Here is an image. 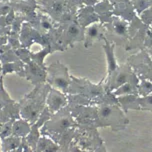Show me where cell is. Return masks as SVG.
Returning <instances> with one entry per match:
<instances>
[{
  "label": "cell",
  "mask_w": 152,
  "mask_h": 152,
  "mask_svg": "<svg viewBox=\"0 0 152 152\" xmlns=\"http://www.w3.org/2000/svg\"><path fill=\"white\" fill-rule=\"evenodd\" d=\"M51 86L47 82L38 84L30 93L19 100L20 116L29 123H35L46 107V99Z\"/></svg>",
  "instance_id": "1"
},
{
  "label": "cell",
  "mask_w": 152,
  "mask_h": 152,
  "mask_svg": "<svg viewBox=\"0 0 152 152\" xmlns=\"http://www.w3.org/2000/svg\"><path fill=\"white\" fill-rule=\"evenodd\" d=\"M98 106L94 107V125L97 128L110 127L112 131H119L125 129L129 124L125 112L122 111L120 106L110 101H99Z\"/></svg>",
  "instance_id": "2"
},
{
  "label": "cell",
  "mask_w": 152,
  "mask_h": 152,
  "mask_svg": "<svg viewBox=\"0 0 152 152\" xmlns=\"http://www.w3.org/2000/svg\"><path fill=\"white\" fill-rule=\"evenodd\" d=\"M78 123L72 116L70 107L67 105L58 112L53 113L40 128V134L51 138L56 143L59 142L64 133L72 127H76Z\"/></svg>",
  "instance_id": "3"
},
{
  "label": "cell",
  "mask_w": 152,
  "mask_h": 152,
  "mask_svg": "<svg viewBox=\"0 0 152 152\" xmlns=\"http://www.w3.org/2000/svg\"><path fill=\"white\" fill-rule=\"evenodd\" d=\"M82 150L93 152L104 143L100 137L97 127L94 124H78L76 126V135L73 140Z\"/></svg>",
  "instance_id": "4"
},
{
  "label": "cell",
  "mask_w": 152,
  "mask_h": 152,
  "mask_svg": "<svg viewBox=\"0 0 152 152\" xmlns=\"http://www.w3.org/2000/svg\"><path fill=\"white\" fill-rule=\"evenodd\" d=\"M46 82L51 86V88L57 89L67 94L71 84V77L69 76L66 67L57 61L47 67Z\"/></svg>",
  "instance_id": "5"
},
{
  "label": "cell",
  "mask_w": 152,
  "mask_h": 152,
  "mask_svg": "<svg viewBox=\"0 0 152 152\" xmlns=\"http://www.w3.org/2000/svg\"><path fill=\"white\" fill-rule=\"evenodd\" d=\"M3 74L0 72V123H5L10 119H20L19 102L13 100L3 85Z\"/></svg>",
  "instance_id": "6"
},
{
  "label": "cell",
  "mask_w": 152,
  "mask_h": 152,
  "mask_svg": "<svg viewBox=\"0 0 152 152\" xmlns=\"http://www.w3.org/2000/svg\"><path fill=\"white\" fill-rule=\"evenodd\" d=\"M37 8L57 22L68 18L70 11L69 0H37Z\"/></svg>",
  "instance_id": "7"
},
{
  "label": "cell",
  "mask_w": 152,
  "mask_h": 152,
  "mask_svg": "<svg viewBox=\"0 0 152 152\" xmlns=\"http://www.w3.org/2000/svg\"><path fill=\"white\" fill-rule=\"evenodd\" d=\"M19 40L21 43V47L29 48V49L33 44H39L41 45V47H47V46L51 47V42L48 35H43L38 32L28 22H24L22 24Z\"/></svg>",
  "instance_id": "8"
},
{
  "label": "cell",
  "mask_w": 152,
  "mask_h": 152,
  "mask_svg": "<svg viewBox=\"0 0 152 152\" xmlns=\"http://www.w3.org/2000/svg\"><path fill=\"white\" fill-rule=\"evenodd\" d=\"M24 78L34 86L45 83L47 78V69L42 68L40 65L31 60L24 64Z\"/></svg>",
  "instance_id": "9"
},
{
  "label": "cell",
  "mask_w": 152,
  "mask_h": 152,
  "mask_svg": "<svg viewBox=\"0 0 152 152\" xmlns=\"http://www.w3.org/2000/svg\"><path fill=\"white\" fill-rule=\"evenodd\" d=\"M51 115H52V113L50 112L49 109H48L47 106H46L45 109L43 110V112L40 114L38 120L31 125L30 132H29V134L26 136V140L33 151L35 150V148H36V145L38 143L39 138L41 137V134H40V128L44 125V123L46 121L49 120Z\"/></svg>",
  "instance_id": "10"
},
{
  "label": "cell",
  "mask_w": 152,
  "mask_h": 152,
  "mask_svg": "<svg viewBox=\"0 0 152 152\" xmlns=\"http://www.w3.org/2000/svg\"><path fill=\"white\" fill-rule=\"evenodd\" d=\"M10 7L16 13L22 14L26 19V22L32 23L37 17V0H26V1L9 2Z\"/></svg>",
  "instance_id": "11"
},
{
  "label": "cell",
  "mask_w": 152,
  "mask_h": 152,
  "mask_svg": "<svg viewBox=\"0 0 152 152\" xmlns=\"http://www.w3.org/2000/svg\"><path fill=\"white\" fill-rule=\"evenodd\" d=\"M68 105V98L67 95L57 89L50 88L49 93L46 99V106L51 113H56L62 108Z\"/></svg>",
  "instance_id": "12"
},
{
  "label": "cell",
  "mask_w": 152,
  "mask_h": 152,
  "mask_svg": "<svg viewBox=\"0 0 152 152\" xmlns=\"http://www.w3.org/2000/svg\"><path fill=\"white\" fill-rule=\"evenodd\" d=\"M31 24V26L35 28L38 32L43 35H48L51 31L54 30L53 21L47 14H44L41 11L37 12V17Z\"/></svg>",
  "instance_id": "13"
},
{
  "label": "cell",
  "mask_w": 152,
  "mask_h": 152,
  "mask_svg": "<svg viewBox=\"0 0 152 152\" xmlns=\"http://www.w3.org/2000/svg\"><path fill=\"white\" fill-rule=\"evenodd\" d=\"M33 152H66L58 143L53 141L51 138L47 136H43L38 140L36 148Z\"/></svg>",
  "instance_id": "14"
},
{
  "label": "cell",
  "mask_w": 152,
  "mask_h": 152,
  "mask_svg": "<svg viewBox=\"0 0 152 152\" xmlns=\"http://www.w3.org/2000/svg\"><path fill=\"white\" fill-rule=\"evenodd\" d=\"M31 129V124L28 121L24 120V119H16L13 122L12 126V135L17 137H26L29 134Z\"/></svg>",
  "instance_id": "15"
},
{
  "label": "cell",
  "mask_w": 152,
  "mask_h": 152,
  "mask_svg": "<svg viewBox=\"0 0 152 152\" xmlns=\"http://www.w3.org/2000/svg\"><path fill=\"white\" fill-rule=\"evenodd\" d=\"M22 138L17 136H8L1 139V151L2 152H9L17 149L21 145Z\"/></svg>",
  "instance_id": "16"
},
{
  "label": "cell",
  "mask_w": 152,
  "mask_h": 152,
  "mask_svg": "<svg viewBox=\"0 0 152 152\" xmlns=\"http://www.w3.org/2000/svg\"><path fill=\"white\" fill-rule=\"evenodd\" d=\"M101 33L102 32H101V29H100L99 24L93 23V24H91L90 26H88L87 28H86L85 32H84L85 39H86L85 46L90 45L95 40H98L100 36H101Z\"/></svg>",
  "instance_id": "17"
},
{
  "label": "cell",
  "mask_w": 152,
  "mask_h": 152,
  "mask_svg": "<svg viewBox=\"0 0 152 152\" xmlns=\"http://www.w3.org/2000/svg\"><path fill=\"white\" fill-rule=\"evenodd\" d=\"M136 87L132 85L131 82H126L123 85H121L120 87L115 89L113 92L114 96H125V95H134L137 93Z\"/></svg>",
  "instance_id": "18"
},
{
  "label": "cell",
  "mask_w": 152,
  "mask_h": 152,
  "mask_svg": "<svg viewBox=\"0 0 152 152\" xmlns=\"http://www.w3.org/2000/svg\"><path fill=\"white\" fill-rule=\"evenodd\" d=\"M15 52L17 54V56L19 57V59H20L24 64L31 61V50L29 49V48L20 47V48H18V49H15Z\"/></svg>",
  "instance_id": "19"
},
{
  "label": "cell",
  "mask_w": 152,
  "mask_h": 152,
  "mask_svg": "<svg viewBox=\"0 0 152 152\" xmlns=\"http://www.w3.org/2000/svg\"><path fill=\"white\" fill-rule=\"evenodd\" d=\"M150 93H152V83L147 80H142L138 85V94L144 97Z\"/></svg>",
  "instance_id": "20"
},
{
  "label": "cell",
  "mask_w": 152,
  "mask_h": 152,
  "mask_svg": "<svg viewBox=\"0 0 152 152\" xmlns=\"http://www.w3.org/2000/svg\"><path fill=\"white\" fill-rule=\"evenodd\" d=\"M114 31L118 35H125L127 31V24L124 21L117 20L114 23Z\"/></svg>",
  "instance_id": "21"
},
{
  "label": "cell",
  "mask_w": 152,
  "mask_h": 152,
  "mask_svg": "<svg viewBox=\"0 0 152 152\" xmlns=\"http://www.w3.org/2000/svg\"><path fill=\"white\" fill-rule=\"evenodd\" d=\"M9 152H33V150L31 149V147L29 146L28 142L26 140V137H22V142H21V145L19 146L17 149Z\"/></svg>",
  "instance_id": "22"
},
{
  "label": "cell",
  "mask_w": 152,
  "mask_h": 152,
  "mask_svg": "<svg viewBox=\"0 0 152 152\" xmlns=\"http://www.w3.org/2000/svg\"><path fill=\"white\" fill-rule=\"evenodd\" d=\"M12 8L10 7L9 3H4V2H0V16L7 15Z\"/></svg>",
  "instance_id": "23"
},
{
  "label": "cell",
  "mask_w": 152,
  "mask_h": 152,
  "mask_svg": "<svg viewBox=\"0 0 152 152\" xmlns=\"http://www.w3.org/2000/svg\"><path fill=\"white\" fill-rule=\"evenodd\" d=\"M15 15H16V12L14 11L13 9H11L9 11V13L6 15V22H7V25L10 26L13 22V20H14L15 18Z\"/></svg>",
  "instance_id": "24"
},
{
  "label": "cell",
  "mask_w": 152,
  "mask_h": 152,
  "mask_svg": "<svg viewBox=\"0 0 152 152\" xmlns=\"http://www.w3.org/2000/svg\"><path fill=\"white\" fill-rule=\"evenodd\" d=\"M10 32H11V25L6 27L0 26V37L1 36H9Z\"/></svg>",
  "instance_id": "25"
},
{
  "label": "cell",
  "mask_w": 152,
  "mask_h": 152,
  "mask_svg": "<svg viewBox=\"0 0 152 152\" xmlns=\"http://www.w3.org/2000/svg\"><path fill=\"white\" fill-rule=\"evenodd\" d=\"M69 152H89V151H86V150H82L81 148L78 147L77 144H75L74 142H71L70 144V148H69Z\"/></svg>",
  "instance_id": "26"
},
{
  "label": "cell",
  "mask_w": 152,
  "mask_h": 152,
  "mask_svg": "<svg viewBox=\"0 0 152 152\" xmlns=\"http://www.w3.org/2000/svg\"><path fill=\"white\" fill-rule=\"evenodd\" d=\"M0 26L1 27H6L7 25V22H6V15H3V16H0Z\"/></svg>",
  "instance_id": "27"
},
{
  "label": "cell",
  "mask_w": 152,
  "mask_h": 152,
  "mask_svg": "<svg viewBox=\"0 0 152 152\" xmlns=\"http://www.w3.org/2000/svg\"><path fill=\"white\" fill-rule=\"evenodd\" d=\"M8 43V36H1L0 37V47Z\"/></svg>",
  "instance_id": "28"
},
{
  "label": "cell",
  "mask_w": 152,
  "mask_h": 152,
  "mask_svg": "<svg viewBox=\"0 0 152 152\" xmlns=\"http://www.w3.org/2000/svg\"><path fill=\"white\" fill-rule=\"evenodd\" d=\"M93 152H107V150H106V147H105L104 143H103V144L100 145L99 147L97 148L96 150H94Z\"/></svg>",
  "instance_id": "29"
},
{
  "label": "cell",
  "mask_w": 152,
  "mask_h": 152,
  "mask_svg": "<svg viewBox=\"0 0 152 152\" xmlns=\"http://www.w3.org/2000/svg\"><path fill=\"white\" fill-rule=\"evenodd\" d=\"M0 2H4V3H9L10 0H0Z\"/></svg>",
  "instance_id": "30"
},
{
  "label": "cell",
  "mask_w": 152,
  "mask_h": 152,
  "mask_svg": "<svg viewBox=\"0 0 152 152\" xmlns=\"http://www.w3.org/2000/svg\"><path fill=\"white\" fill-rule=\"evenodd\" d=\"M18 1H26V0H10V2H18Z\"/></svg>",
  "instance_id": "31"
},
{
  "label": "cell",
  "mask_w": 152,
  "mask_h": 152,
  "mask_svg": "<svg viewBox=\"0 0 152 152\" xmlns=\"http://www.w3.org/2000/svg\"><path fill=\"white\" fill-rule=\"evenodd\" d=\"M2 71V63H1V61H0V72Z\"/></svg>",
  "instance_id": "32"
}]
</instances>
